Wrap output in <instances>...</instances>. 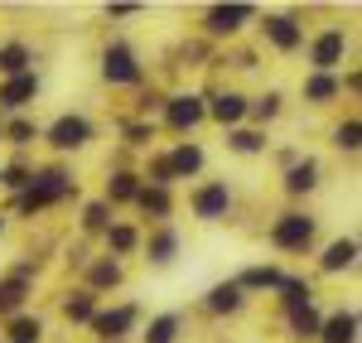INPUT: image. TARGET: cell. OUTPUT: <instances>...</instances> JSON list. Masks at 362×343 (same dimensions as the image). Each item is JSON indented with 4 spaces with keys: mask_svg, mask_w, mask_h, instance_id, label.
<instances>
[{
    "mask_svg": "<svg viewBox=\"0 0 362 343\" xmlns=\"http://www.w3.org/2000/svg\"><path fill=\"white\" fill-rule=\"evenodd\" d=\"M63 194H68V179H63V174H44V179L25 194V208H49V203L63 199Z\"/></svg>",
    "mask_w": 362,
    "mask_h": 343,
    "instance_id": "1",
    "label": "cell"
},
{
    "mask_svg": "<svg viewBox=\"0 0 362 343\" xmlns=\"http://www.w3.org/2000/svg\"><path fill=\"white\" fill-rule=\"evenodd\" d=\"M309 237H314V223H309V218H295V213H290V218L276 223V242L280 247H305Z\"/></svg>",
    "mask_w": 362,
    "mask_h": 343,
    "instance_id": "2",
    "label": "cell"
},
{
    "mask_svg": "<svg viewBox=\"0 0 362 343\" xmlns=\"http://www.w3.org/2000/svg\"><path fill=\"white\" fill-rule=\"evenodd\" d=\"M49 136H54L58 150H78V145L87 141V121H83V116H63V121H58Z\"/></svg>",
    "mask_w": 362,
    "mask_h": 343,
    "instance_id": "3",
    "label": "cell"
},
{
    "mask_svg": "<svg viewBox=\"0 0 362 343\" xmlns=\"http://www.w3.org/2000/svg\"><path fill=\"white\" fill-rule=\"evenodd\" d=\"M107 78H112V83H136L140 78L131 49H112V54H107Z\"/></svg>",
    "mask_w": 362,
    "mask_h": 343,
    "instance_id": "4",
    "label": "cell"
},
{
    "mask_svg": "<svg viewBox=\"0 0 362 343\" xmlns=\"http://www.w3.org/2000/svg\"><path fill=\"white\" fill-rule=\"evenodd\" d=\"M34 92H39V83H34V73H20V78H10V83H5V92H0V102H5V107H25V102L34 97Z\"/></svg>",
    "mask_w": 362,
    "mask_h": 343,
    "instance_id": "5",
    "label": "cell"
},
{
    "mask_svg": "<svg viewBox=\"0 0 362 343\" xmlns=\"http://www.w3.org/2000/svg\"><path fill=\"white\" fill-rule=\"evenodd\" d=\"M198 218H218V213H227V184H208L203 194L194 199Z\"/></svg>",
    "mask_w": 362,
    "mask_h": 343,
    "instance_id": "6",
    "label": "cell"
},
{
    "mask_svg": "<svg viewBox=\"0 0 362 343\" xmlns=\"http://www.w3.org/2000/svg\"><path fill=\"white\" fill-rule=\"evenodd\" d=\"M198 116H203V102H198V97H174V102H169V121H174L179 131L194 126Z\"/></svg>",
    "mask_w": 362,
    "mask_h": 343,
    "instance_id": "7",
    "label": "cell"
},
{
    "mask_svg": "<svg viewBox=\"0 0 362 343\" xmlns=\"http://www.w3.org/2000/svg\"><path fill=\"white\" fill-rule=\"evenodd\" d=\"M251 10L247 5H218V10H213V15H208V25L218 29V34H227V29H237L242 25V20H247Z\"/></svg>",
    "mask_w": 362,
    "mask_h": 343,
    "instance_id": "8",
    "label": "cell"
},
{
    "mask_svg": "<svg viewBox=\"0 0 362 343\" xmlns=\"http://www.w3.org/2000/svg\"><path fill=\"white\" fill-rule=\"evenodd\" d=\"M338 54H343V34H324V39H319V44H314V63H319V68H334L338 63Z\"/></svg>",
    "mask_w": 362,
    "mask_h": 343,
    "instance_id": "9",
    "label": "cell"
},
{
    "mask_svg": "<svg viewBox=\"0 0 362 343\" xmlns=\"http://www.w3.org/2000/svg\"><path fill=\"white\" fill-rule=\"evenodd\" d=\"M353 329H358V319H353V315H334L329 324H324V339H329V343H353Z\"/></svg>",
    "mask_w": 362,
    "mask_h": 343,
    "instance_id": "10",
    "label": "cell"
},
{
    "mask_svg": "<svg viewBox=\"0 0 362 343\" xmlns=\"http://www.w3.org/2000/svg\"><path fill=\"white\" fill-rule=\"evenodd\" d=\"M266 34L276 39L280 49H295V44H300V29L290 25V20H266Z\"/></svg>",
    "mask_w": 362,
    "mask_h": 343,
    "instance_id": "11",
    "label": "cell"
},
{
    "mask_svg": "<svg viewBox=\"0 0 362 343\" xmlns=\"http://www.w3.org/2000/svg\"><path fill=\"white\" fill-rule=\"evenodd\" d=\"M242 112H247V102H242L237 92H227V97L213 102V116H218V121H242Z\"/></svg>",
    "mask_w": 362,
    "mask_h": 343,
    "instance_id": "12",
    "label": "cell"
},
{
    "mask_svg": "<svg viewBox=\"0 0 362 343\" xmlns=\"http://www.w3.org/2000/svg\"><path fill=\"white\" fill-rule=\"evenodd\" d=\"M353 257H358V247H353V242H334V247H329V257H324V271H343V266H353Z\"/></svg>",
    "mask_w": 362,
    "mask_h": 343,
    "instance_id": "13",
    "label": "cell"
},
{
    "mask_svg": "<svg viewBox=\"0 0 362 343\" xmlns=\"http://www.w3.org/2000/svg\"><path fill=\"white\" fill-rule=\"evenodd\" d=\"M131 319H136V310H116V315H102V319H97V334H102V339H116V334H121Z\"/></svg>",
    "mask_w": 362,
    "mask_h": 343,
    "instance_id": "14",
    "label": "cell"
},
{
    "mask_svg": "<svg viewBox=\"0 0 362 343\" xmlns=\"http://www.w3.org/2000/svg\"><path fill=\"white\" fill-rule=\"evenodd\" d=\"M198 165H203V155H198L194 145H184V150H174V160H169V174L179 170V174H194Z\"/></svg>",
    "mask_w": 362,
    "mask_h": 343,
    "instance_id": "15",
    "label": "cell"
},
{
    "mask_svg": "<svg viewBox=\"0 0 362 343\" xmlns=\"http://www.w3.org/2000/svg\"><path fill=\"white\" fill-rule=\"evenodd\" d=\"M237 300H242V290H237V286H218L213 295H208L213 310H237Z\"/></svg>",
    "mask_w": 362,
    "mask_h": 343,
    "instance_id": "16",
    "label": "cell"
},
{
    "mask_svg": "<svg viewBox=\"0 0 362 343\" xmlns=\"http://www.w3.org/2000/svg\"><path fill=\"white\" fill-rule=\"evenodd\" d=\"M174 329H179V324H174V319H155V324H150V334H145V343H174Z\"/></svg>",
    "mask_w": 362,
    "mask_h": 343,
    "instance_id": "17",
    "label": "cell"
},
{
    "mask_svg": "<svg viewBox=\"0 0 362 343\" xmlns=\"http://www.w3.org/2000/svg\"><path fill=\"white\" fill-rule=\"evenodd\" d=\"M242 286H280V271H271V266H251L247 276H242Z\"/></svg>",
    "mask_w": 362,
    "mask_h": 343,
    "instance_id": "18",
    "label": "cell"
},
{
    "mask_svg": "<svg viewBox=\"0 0 362 343\" xmlns=\"http://www.w3.org/2000/svg\"><path fill=\"white\" fill-rule=\"evenodd\" d=\"M25 49H20V44H10V49H0V68H5V73H20V68H25Z\"/></svg>",
    "mask_w": 362,
    "mask_h": 343,
    "instance_id": "19",
    "label": "cell"
},
{
    "mask_svg": "<svg viewBox=\"0 0 362 343\" xmlns=\"http://www.w3.org/2000/svg\"><path fill=\"white\" fill-rule=\"evenodd\" d=\"M25 300V281H10V286H0V310H15Z\"/></svg>",
    "mask_w": 362,
    "mask_h": 343,
    "instance_id": "20",
    "label": "cell"
},
{
    "mask_svg": "<svg viewBox=\"0 0 362 343\" xmlns=\"http://www.w3.org/2000/svg\"><path fill=\"white\" fill-rule=\"evenodd\" d=\"M290 189H295V194H300V189H314V165H300V170H290Z\"/></svg>",
    "mask_w": 362,
    "mask_h": 343,
    "instance_id": "21",
    "label": "cell"
},
{
    "mask_svg": "<svg viewBox=\"0 0 362 343\" xmlns=\"http://www.w3.org/2000/svg\"><path fill=\"white\" fill-rule=\"evenodd\" d=\"M334 92H338V83H334V78H329V73L309 83V97H314V102H324V97H334Z\"/></svg>",
    "mask_w": 362,
    "mask_h": 343,
    "instance_id": "22",
    "label": "cell"
},
{
    "mask_svg": "<svg viewBox=\"0 0 362 343\" xmlns=\"http://www.w3.org/2000/svg\"><path fill=\"white\" fill-rule=\"evenodd\" d=\"M140 203H145L150 213H165V208H169V194H165V189H145V194H140Z\"/></svg>",
    "mask_w": 362,
    "mask_h": 343,
    "instance_id": "23",
    "label": "cell"
},
{
    "mask_svg": "<svg viewBox=\"0 0 362 343\" xmlns=\"http://www.w3.org/2000/svg\"><path fill=\"white\" fill-rule=\"evenodd\" d=\"M295 329H300V334H314V329H319V315H314L309 305H300V310H295Z\"/></svg>",
    "mask_w": 362,
    "mask_h": 343,
    "instance_id": "24",
    "label": "cell"
},
{
    "mask_svg": "<svg viewBox=\"0 0 362 343\" xmlns=\"http://www.w3.org/2000/svg\"><path fill=\"white\" fill-rule=\"evenodd\" d=\"M39 339V319H20L15 324V343H34Z\"/></svg>",
    "mask_w": 362,
    "mask_h": 343,
    "instance_id": "25",
    "label": "cell"
},
{
    "mask_svg": "<svg viewBox=\"0 0 362 343\" xmlns=\"http://www.w3.org/2000/svg\"><path fill=\"white\" fill-rule=\"evenodd\" d=\"M285 300H290V305L300 310V305H309V290L300 286V281H285Z\"/></svg>",
    "mask_w": 362,
    "mask_h": 343,
    "instance_id": "26",
    "label": "cell"
},
{
    "mask_svg": "<svg viewBox=\"0 0 362 343\" xmlns=\"http://www.w3.org/2000/svg\"><path fill=\"white\" fill-rule=\"evenodd\" d=\"M112 247L116 252H131V247H136V232L131 228H112Z\"/></svg>",
    "mask_w": 362,
    "mask_h": 343,
    "instance_id": "27",
    "label": "cell"
},
{
    "mask_svg": "<svg viewBox=\"0 0 362 343\" xmlns=\"http://www.w3.org/2000/svg\"><path fill=\"white\" fill-rule=\"evenodd\" d=\"M68 319H92V300H87V295L68 300Z\"/></svg>",
    "mask_w": 362,
    "mask_h": 343,
    "instance_id": "28",
    "label": "cell"
},
{
    "mask_svg": "<svg viewBox=\"0 0 362 343\" xmlns=\"http://www.w3.org/2000/svg\"><path fill=\"white\" fill-rule=\"evenodd\" d=\"M112 199H136V179H131V174H121L112 184Z\"/></svg>",
    "mask_w": 362,
    "mask_h": 343,
    "instance_id": "29",
    "label": "cell"
},
{
    "mask_svg": "<svg viewBox=\"0 0 362 343\" xmlns=\"http://www.w3.org/2000/svg\"><path fill=\"white\" fill-rule=\"evenodd\" d=\"M116 281H121L116 266H97V271H92V286H116Z\"/></svg>",
    "mask_w": 362,
    "mask_h": 343,
    "instance_id": "30",
    "label": "cell"
},
{
    "mask_svg": "<svg viewBox=\"0 0 362 343\" xmlns=\"http://www.w3.org/2000/svg\"><path fill=\"white\" fill-rule=\"evenodd\" d=\"M338 145H343V150H358V121H348V126L338 131Z\"/></svg>",
    "mask_w": 362,
    "mask_h": 343,
    "instance_id": "31",
    "label": "cell"
},
{
    "mask_svg": "<svg viewBox=\"0 0 362 343\" xmlns=\"http://www.w3.org/2000/svg\"><path fill=\"white\" fill-rule=\"evenodd\" d=\"M237 150H261V136H256V131H237Z\"/></svg>",
    "mask_w": 362,
    "mask_h": 343,
    "instance_id": "32",
    "label": "cell"
},
{
    "mask_svg": "<svg viewBox=\"0 0 362 343\" xmlns=\"http://www.w3.org/2000/svg\"><path fill=\"white\" fill-rule=\"evenodd\" d=\"M29 136H34V126H29V121H15V126H10V141H20V145H25Z\"/></svg>",
    "mask_w": 362,
    "mask_h": 343,
    "instance_id": "33",
    "label": "cell"
},
{
    "mask_svg": "<svg viewBox=\"0 0 362 343\" xmlns=\"http://www.w3.org/2000/svg\"><path fill=\"white\" fill-rule=\"evenodd\" d=\"M102 223H107V208L92 203V208H87V228H102Z\"/></svg>",
    "mask_w": 362,
    "mask_h": 343,
    "instance_id": "34",
    "label": "cell"
},
{
    "mask_svg": "<svg viewBox=\"0 0 362 343\" xmlns=\"http://www.w3.org/2000/svg\"><path fill=\"white\" fill-rule=\"evenodd\" d=\"M169 252H174V237H169V232H165V237L155 242V261H169Z\"/></svg>",
    "mask_w": 362,
    "mask_h": 343,
    "instance_id": "35",
    "label": "cell"
}]
</instances>
